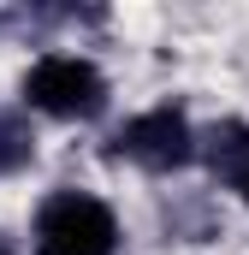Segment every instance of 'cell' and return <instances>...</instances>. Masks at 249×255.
Here are the masks:
<instances>
[{
	"instance_id": "cell-2",
	"label": "cell",
	"mask_w": 249,
	"mask_h": 255,
	"mask_svg": "<svg viewBox=\"0 0 249 255\" xmlns=\"http://www.w3.org/2000/svg\"><path fill=\"white\" fill-rule=\"evenodd\" d=\"M24 101L48 119H95L107 107V77L77 54H42L24 71Z\"/></svg>"
},
{
	"instance_id": "cell-5",
	"label": "cell",
	"mask_w": 249,
	"mask_h": 255,
	"mask_svg": "<svg viewBox=\"0 0 249 255\" xmlns=\"http://www.w3.org/2000/svg\"><path fill=\"white\" fill-rule=\"evenodd\" d=\"M36 160V125L18 107H0V178H18Z\"/></svg>"
},
{
	"instance_id": "cell-3",
	"label": "cell",
	"mask_w": 249,
	"mask_h": 255,
	"mask_svg": "<svg viewBox=\"0 0 249 255\" xmlns=\"http://www.w3.org/2000/svg\"><path fill=\"white\" fill-rule=\"evenodd\" d=\"M113 154L136 160L142 172H178V166H190V154H196V130H190V119L178 107H148L130 125H119Z\"/></svg>"
},
{
	"instance_id": "cell-6",
	"label": "cell",
	"mask_w": 249,
	"mask_h": 255,
	"mask_svg": "<svg viewBox=\"0 0 249 255\" xmlns=\"http://www.w3.org/2000/svg\"><path fill=\"white\" fill-rule=\"evenodd\" d=\"M0 255H18V250H12V238H6V232H0Z\"/></svg>"
},
{
	"instance_id": "cell-1",
	"label": "cell",
	"mask_w": 249,
	"mask_h": 255,
	"mask_svg": "<svg viewBox=\"0 0 249 255\" xmlns=\"http://www.w3.org/2000/svg\"><path fill=\"white\" fill-rule=\"evenodd\" d=\"M36 255H119V220L89 190H54L36 208Z\"/></svg>"
},
{
	"instance_id": "cell-4",
	"label": "cell",
	"mask_w": 249,
	"mask_h": 255,
	"mask_svg": "<svg viewBox=\"0 0 249 255\" xmlns=\"http://www.w3.org/2000/svg\"><path fill=\"white\" fill-rule=\"evenodd\" d=\"M208 166L249 202V125H244V119L214 125V136H208Z\"/></svg>"
}]
</instances>
